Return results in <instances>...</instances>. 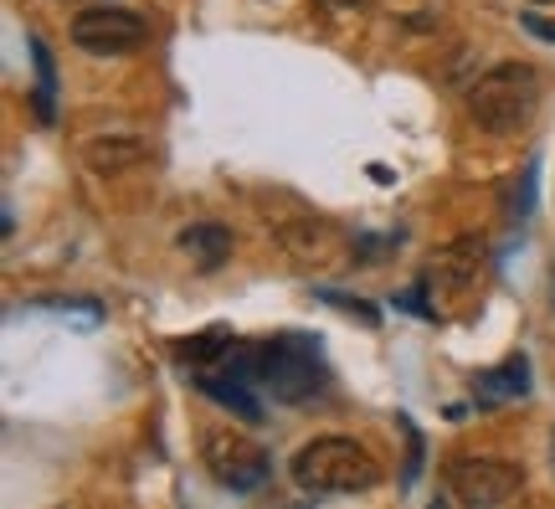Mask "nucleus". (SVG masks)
Wrapping results in <instances>:
<instances>
[{"label": "nucleus", "mask_w": 555, "mask_h": 509, "mask_svg": "<svg viewBox=\"0 0 555 509\" xmlns=\"http://www.w3.org/2000/svg\"><path fill=\"white\" fill-rule=\"evenodd\" d=\"M545 78L535 62H499L468 88V114L483 135H519L540 109Z\"/></svg>", "instance_id": "f257e3e1"}, {"label": "nucleus", "mask_w": 555, "mask_h": 509, "mask_svg": "<svg viewBox=\"0 0 555 509\" xmlns=\"http://www.w3.org/2000/svg\"><path fill=\"white\" fill-rule=\"evenodd\" d=\"M247 371L258 381L262 396H273L283 407H298V402H314L324 392V366H319V351L298 334H278V340H258L247 345Z\"/></svg>", "instance_id": "f03ea898"}, {"label": "nucleus", "mask_w": 555, "mask_h": 509, "mask_svg": "<svg viewBox=\"0 0 555 509\" xmlns=\"http://www.w3.org/2000/svg\"><path fill=\"white\" fill-rule=\"evenodd\" d=\"M294 484L309 494H365L380 484V463L356 437H314L294 453Z\"/></svg>", "instance_id": "7ed1b4c3"}, {"label": "nucleus", "mask_w": 555, "mask_h": 509, "mask_svg": "<svg viewBox=\"0 0 555 509\" xmlns=\"http://www.w3.org/2000/svg\"><path fill=\"white\" fill-rule=\"evenodd\" d=\"M442 484L457 505L468 509H489V505H509L525 494V469L509 458H489V453H457L442 469Z\"/></svg>", "instance_id": "20e7f679"}, {"label": "nucleus", "mask_w": 555, "mask_h": 509, "mask_svg": "<svg viewBox=\"0 0 555 509\" xmlns=\"http://www.w3.org/2000/svg\"><path fill=\"white\" fill-rule=\"evenodd\" d=\"M201 463H206V473L217 479L221 489H232V494H258L273 479L268 448H262L258 437L232 432V428H217L201 437Z\"/></svg>", "instance_id": "39448f33"}, {"label": "nucleus", "mask_w": 555, "mask_h": 509, "mask_svg": "<svg viewBox=\"0 0 555 509\" xmlns=\"http://www.w3.org/2000/svg\"><path fill=\"white\" fill-rule=\"evenodd\" d=\"M483 273H489L483 247L474 237H463V242H448L433 257V268L422 278V294H433V304H474L483 294Z\"/></svg>", "instance_id": "423d86ee"}, {"label": "nucleus", "mask_w": 555, "mask_h": 509, "mask_svg": "<svg viewBox=\"0 0 555 509\" xmlns=\"http://www.w3.org/2000/svg\"><path fill=\"white\" fill-rule=\"evenodd\" d=\"M150 37V26L139 11H124V5H88L82 16H73V41H78L82 52H93V58H124V52H134L144 47Z\"/></svg>", "instance_id": "0eeeda50"}, {"label": "nucleus", "mask_w": 555, "mask_h": 509, "mask_svg": "<svg viewBox=\"0 0 555 509\" xmlns=\"http://www.w3.org/2000/svg\"><path fill=\"white\" fill-rule=\"evenodd\" d=\"M525 392H530V360H525V355H509V360H499L494 371H483V376L474 381L478 407H504V402H519Z\"/></svg>", "instance_id": "6e6552de"}, {"label": "nucleus", "mask_w": 555, "mask_h": 509, "mask_svg": "<svg viewBox=\"0 0 555 509\" xmlns=\"http://www.w3.org/2000/svg\"><path fill=\"white\" fill-rule=\"evenodd\" d=\"M82 155H88V165H93L99 176H119L129 165H144V160H150V144L139 135H114V139H93Z\"/></svg>", "instance_id": "1a4fd4ad"}, {"label": "nucleus", "mask_w": 555, "mask_h": 509, "mask_svg": "<svg viewBox=\"0 0 555 509\" xmlns=\"http://www.w3.org/2000/svg\"><path fill=\"white\" fill-rule=\"evenodd\" d=\"M180 247H185V253L211 273V268H221V263L232 257V232H227L221 221H196V227H185V232H180Z\"/></svg>", "instance_id": "9d476101"}, {"label": "nucleus", "mask_w": 555, "mask_h": 509, "mask_svg": "<svg viewBox=\"0 0 555 509\" xmlns=\"http://www.w3.org/2000/svg\"><path fill=\"white\" fill-rule=\"evenodd\" d=\"M31 58H37V118L41 124H52V99H57V73H52V52H47V41L31 37Z\"/></svg>", "instance_id": "9b49d317"}, {"label": "nucleus", "mask_w": 555, "mask_h": 509, "mask_svg": "<svg viewBox=\"0 0 555 509\" xmlns=\"http://www.w3.org/2000/svg\"><path fill=\"white\" fill-rule=\"evenodd\" d=\"M319 5H330V11H356V5H371V0H319Z\"/></svg>", "instance_id": "f8f14e48"}, {"label": "nucleus", "mask_w": 555, "mask_h": 509, "mask_svg": "<svg viewBox=\"0 0 555 509\" xmlns=\"http://www.w3.org/2000/svg\"><path fill=\"white\" fill-rule=\"evenodd\" d=\"M530 31H540V37H551V41H555V26H545V21H535V16H530Z\"/></svg>", "instance_id": "ddd939ff"}, {"label": "nucleus", "mask_w": 555, "mask_h": 509, "mask_svg": "<svg viewBox=\"0 0 555 509\" xmlns=\"http://www.w3.org/2000/svg\"><path fill=\"white\" fill-rule=\"evenodd\" d=\"M551 479H555V432H551Z\"/></svg>", "instance_id": "4468645a"}]
</instances>
